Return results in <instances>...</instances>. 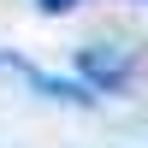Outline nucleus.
<instances>
[{"mask_svg": "<svg viewBox=\"0 0 148 148\" xmlns=\"http://www.w3.org/2000/svg\"><path fill=\"white\" fill-rule=\"evenodd\" d=\"M77 71L89 77V89H119L136 71V47H113V42H89L77 53Z\"/></svg>", "mask_w": 148, "mask_h": 148, "instance_id": "obj_1", "label": "nucleus"}, {"mask_svg": "<svg viewBox=\"0 0 148 148\" xmlns=\"http://www.w3.org/2000/svg\"><path fill=\"white\" fill-rule=\"evenodd\" d=\"M0 65H6V71H18V77L30 83V89H42L47 101H83V107L95 101V95L83 89V83H71V77H53V71H42V65H30V59H12V53H0Z\"/></svg>", "mask_w": 148, "mask_h": 148, "instance_id": "obj_2", "label": "nucleus"}, {"mask_svg": "<svg viewBox=\"0 0 148 148\" xmlns=\"http://www.w3.org/2000/svg\"><path fill=\"white\" fill-rule=\"evenodd\" d=\"M36 6H42L47 18H59V12H71V6H83V0H36Z\"/></svg>", "mask_w": 148, "mask_h": 148, "instance_id": "obj_3", "label": "nucleus"}]
</instances>
